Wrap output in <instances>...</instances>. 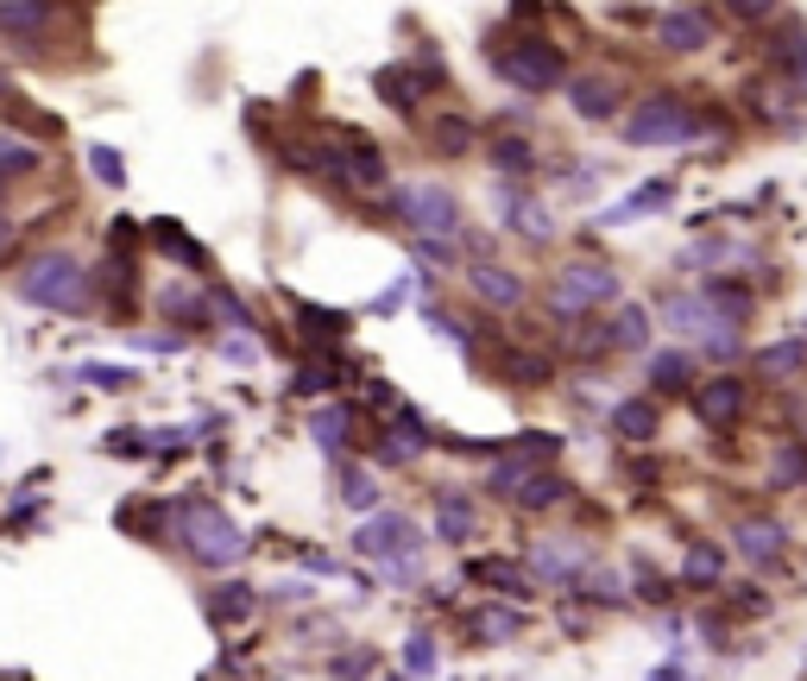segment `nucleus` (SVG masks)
<instances>
[{"mask_svg": "<svg viewBox=\"0 0 807 681\" xmlns=\"http://www.w3.org/2000/svg\"><path fill=\"white\" fill-rule=\"evenodd\" d=\"M429 442H435V435H429V423L417 417V410H410V404H398V410H391V423H378L366 449H373L378 467H410V461H417Z\"/></svg>", "mask_w": 807, "mask_h": 681, "instance_id": "obj_12", "label": "nucleus"}, {"mask_svg": "<svg viewBox=\"0 0 807 681\" xmlns=\"http://www.w3.org/2000/svg\"><path fill=\"white\" fill-rule=\"evenodd\" d=\"M151 247L164 252V259H177L183 272H208V247L190 240V227L183 222H151Z\"/></svg>", "mask_w": 807, "mask_h": 681, "instance_id": "obj_32", "label": "nucleus"}, {"mask_svg": "<svg viewBox=\"0 0 807 681\" xmlns=\"http://www.w3.org/2000/svg\"><path fill=\"white\" fill-rule=\"evenodd\" d=\"M738 561H751V568H776L782 555H788V524L770 518V511H751V518H731V543H726Z\"/></svg>", "mask_w": 807, "mask_h": 681, "instance_id": "obj_13", "label": "nucleus"}, {"mask_svg": "<svg viewBox=\"0 0 807 681\" xmlns=\"http://www.w3.org/2000/svg\"><path fill=\"white\" fill-rule=\"evenodd\" d=\"M467 580H479V587H499V593H530V575L524 561H511V555H479V561H467Z\"/></svg>", "mask_w": 807, "mask_h": 681, "instance_id": "obj_39", "label": "nucleus"}, {"mask_svg": "<svg viewBox=\"0 0 807 681\" xmlns=\"http://www.w3.org/2000/svg\"><path fill=\"white\" fill-rule=\"evenodd\" d=\"M568 107H575L580 121H612L618 107H625V82L618 76H575L568 82Z\"/></svg>", "mask_w": 807, "mask_h": 681, "instance_id": "obj_22", "label": "nucleus"}, {"mask_svg": "<svg viewBox=\"0 0 807 681\" xmlns=\"http://www.w3.org/2000/svg\"><path fill=\"white\" fill-rule=\"evenodd\" d=\"M656 429H662V410H656V398H625L612 404V435H625V442H656Z\"/></svg>", "mask_w": 807, "mask_h": 681, "instance_id": "obj_33", "label": "nucleus"}, {"mask_svg": "<svg viewBox=\"0 0 807 681\" xmlns=\"http://www.w3.org/2000/svg\"><path fill=\"white\" fill-rule=\"evenodd\" d=\"M45 25H70V7H57V0H0V32L13 38V45H38L50 38Z\"/></svg>", "mask_w": 807, "mask_h": 681, "instance_id": "obj_17", "label": "nucleus"}, {"mask_svg": "<svg viewBox=\"0 0 807 681\" xmlns=\"http://www.w3.org/2000/svg\"><path fill=\"white\" fill-rule=\"evenodd\" d=\"M89 171H95L101 190H126V158L114 146H89Z\"/></svg>", "mask_w": 807, "mask_h": 681, "instance_id": "obj_46", "label": "nucleus"}, {"mask_svg": "<svg viewBox=\"0 0 807 681\" xmlns=\"http://www.w3.org/2000/svg\"><path fill=\"white\" fill-rule=\"evenodd\" d=\"M726 543L719 536H694L687 549H681V587H694V593H706V587H719L726 580Z\"/></svg>", "mask_w": 807, "mask_h": 681, "instance_id": "obj_23", "label": "nucleus"}, {"mask_svg": "<svg viewBox=\"0 0 807 681\" xmlns=\"http://www.w3.org/2000/svg\"><path fill=\"white\" fill-rule=\"evenodd\" d=\"M656 316L669 322V334H681V341H687V353L706 348L713 360H731V353L745 348V341H738V328H731L726 316L701 297V284H694V291H662Z\"/></svg>", "mask_w": 807, "mask_h": 681, "instance_id": "obj_7", "label": "nucleus"}, {"mask_svg": "<svg viewBox=\"0 0 807 681\" xmlns=\"http://www.w3.org/2000/svg\"><path fill=\"white\" fill-rule=\"evenodd\" d=\"M366 669H373V650H348V656H341V662H334V676H341V681L366 676Z\"/></svg>", "mask_w": 807, "mask_h": 681, "instance_id": "obj_50", "label": "nucleus"}, {"mask_svg": "<svg viewBox=\"0 0 807 681\" xmlns=\"http://www.w3.org/2000/svg\"><path fill=\"white\" fill-rule=\"evenodd\" d=\"M807 373V334H788V341H770L757 348V378L776 385V378H802Z\"/></svg>", "mask_w": 807, "mask_h": 681, "instance_id": "obj_31", "label": "nucleus"}, {"mask_svg": "<svg viewBox=\"0 0 807 681\" xmlns=\"http://www.w3.org/2000/svg\"><path fill=\"white\" fill-rule=\"evenodd\" d=\"M309 435H316V449L328 454V461H348V442H353V404H328V410H316L309 417Z\"/></svg>", "mask_w": 807, "mask_h": 681, "instance_id": "obj_30", "label": "nucleus"}, {"mask_svg": "<svg viewBox=\"0 0 807 681\" xmlns=\"http://www.w3.org/2000/svg\"><path fill=\"white\" fill-rule=\"evenodd\" d=\"M7 234H13V222H7V208H0V247H7Z\"/></svg>", "mask_w": 807, "mask_h": 681, "instance_id": "obj_54", "label": "nucleus"}, {"mask_svg": "<svg viewBox=\"0 0 807 681\" xmlns=\"http://www.w3.org/2000/svg\"><path fill=\"white\" fill-rule=\"evenodd\" d=\"M303 568H309V575H341V561H334V555H322V549L303 555Z\"/></svg>", "mask_w": 807, "mask_h": 681, "instance_id": "obj_52", "label": "nucleus"}, {"mask_svg": "<svg viewBox=\"0 0 807 681\" xmlns=\"http://www.w3.org/2000/svg\"><path fill=\"white\" fill-rule=\"evenodd\" d=\"M404 669H410V676H435V631H410V644H404Z\"/></svg>", "mask_w": 807, "mask_h": 681, "instance_id": "obj_47", "label": "nucleus"}, {"mask_svg": "<svg viewBox=\"0 0 807 681\" xmlns=\"http://www.w3.org/2000/svg\"><path fill=\"white\" fill-rule=\"evenodd\" d=\"M492 373L504 378V385H530V391H536V385H549L555 378V366H549V353H530L524 341H492Z\"/></svg>", "mask_w": 807, "mask_h": 681, "instance_id": "obj_21", "label": "nucleus"}, {"mask_svg": "<svg viewBox=\"0 0 807 681\" xmlns=\"http://www.w3.org/2000/svg\"><path fill=\"white\" fill-rule=\"evenodd\" d=\"M795 82H807V57H802V64H795Z\"/></svg>", "mask_w": 807, "mask_h": 681, "instance_id": "obj_55", "label": "nucleus"}, {"mask_svg": "<svg viewBox=\"0 0 807 681\" xmlns=\"http://www.w3.org/2000/svg\"><path fill=\"white\" fill-rule=\"evenodd\" d=\"M474 146H479V126L467 114H435L429 121V151L435 158H467Z\"/></svg>", "mask_w": 807, "mask_h": 681, "instance_id": "obj_38", "label": "nucleus"}, {"mask_svg": "<svg viewBox=\"0 0 807 681\" xmlns=\"http://www.w3.org/2000/svg\"><path fill=\"white\" fill-rule=\"evenodd\" d=\"M158 309H164L171 322H183V328H202L208 316H215L208 291H202V284H190V277H171V284L158 291Z\"/></svg>", "mask_w": 807, "mask_h": 681, "instance_id": "obj_28", "label": "nucleus"}, {"mask_svg": "<svg viewBox=\"0 0 807 681\" xmlns=\"http://www.w3.org/2000/svg\"><path fill=\"white\" fill-rule=\"evenodd\" d=\"M385 208H391L417 240H448V234H461V196H454L448 183H391Z\"/></svg>", "mask_w": 807, "mask_h": 681, "instance_id": "obj_8", "label": "nucleus"}, {"mask_svg": "<svg viewBox=\"0 0 807 681\" xmlns=\"http://www.w3.org/2000/svg\"><path fill=\"white\" fill-rule=\"evenodd\" d=\"M486 164H492L504 183H530V171H536V146H530L524 133H499V139H486Z\"/></svg>", "mask_w": 807, "mask_h": 681, "instance_id": "obj_29", "label": "nucleus"}, {"mask_svg": "<svg viewBox=\"0 0 807 681\" xmlns=\"http://www.w3.org/2000/svg\"><path fill=\"white\" fill-rule=\"evenodd\" d=\"M221 360H234V366H252V348H247V341H221Z\"/></svg>", "mask_w": 807, "mask_h": 681, "instance_id": "obj_53", "label": "nucleus"}, {"mask_svg": "<svg viewBox=\"0 0 807 681\" xmlns=\"http://www.w3.org/2000/svg\"><path fill=\"white\" fill-rule=\"evenodd\" d=\"M605 334H612V353H650L656 322H650V309H644V303H625V309L605 322Z\"/></svg>", "mask_w": 807, "mask_h": 681, "instance_id": "obj_37", "label": "nucleus"}, {"mask_svg": "<svg viewBox=\"0 0 807 681\" xmlns=\"http://www.w3.org/2000/svg\"><path fill=\"white\" fill-rule=\"evenodd\" d=\"M171 530H177V543H183V555H190L196 568H234V561L252 549V536L227 518V504L202 499V492L171 499Z\"/></svg>", "mask_w": 807, "mask_h": 681, "instance_id": "obj_2", "label": "nucleus"}, {"mask_svg": "<svg viewBox=\"0 0 807 681\" xmlns=\"http://www.w3.org/2000/svg\"><path fill=\"white\" fill-rule=\"evenodd\" d=\"M618 272L605 265V259H568V265H555L549 277V309L561 316V322L575 328V322H593V309H605V303H618Z\"/></svg>", "mask_w": 807, "mask_h": 681, "instance_id": "obj_5", "label": "nucleus"}, {"mask_svg": "<svg viewBox=\"0 0 807 681\" xmlns=\"http://www.w3.org/2000/svg\"><path fill=\"white\" fill-rule=\"evenodd\" d=\"M593 561V543L587 536H543V543H530V580H543V587H580V568Z\"/></svg>", "mask_w": 807, "mask_h": 681, "instance_id": "obj_11", "label": "nucleus"}, {"mask_svg": "<svg viewBox=\"0 0 807 681\" xmlns=\"http://www.w3.org/2000/svg\"><path fill=\"white\" fill-rule=\"evenodd\" d=\"M687 404H694V417H701L713 435H731V429L745 423V410H751V385L738 373H713L687 391Z\"/></svg>", "mask_w": 807, "mask_h": 681, "instance_id": "obj_9", "label": "nucleus"}, {"mask_svg": "<svg viewBox=\"0 0 807 681\" xmlns=\"http://www.w3.org/2000/svg\"><path fill=\"white\" fill-rule=\"evenodd\" d=\"M328 467L341 474V499H348L353 511H366V518H373V511H385V504H378V486H373V474H366L360 461H328Z\"/></svg>", "mask_w": 807, "mask_h": 681, "instance_id": "obj_42", "label": "nucleus"}, {"mask_svg": "<svg viewBox=\"0 0 807 681\" xmlns=\"http://www.w3.org/2000/svg\"><path fill=\"white\" fill-rule=\"evenodd\" d=\"M291 316H297V334H303V348H316V353H334V348H348V334H353V316H348V309H322V303H297Z\"/></svg>", "mask_w": 807, "mask_h": 681, "instance_id": "obj_18", "label": "nucleus"}, {"mask_svg": "<svg viewBox=\"0 0 807 681\" xmlns=\"http://www.w3.org/2000/svg\"><path fill=\"white\" fill-rule=\"evenodd\" d=\"M391 681H404V676H391Z\"/></svg>", "mask_w": 807, "mask_h": 681, "instance_id": "obj_56", "label": "nucleus"}, {"mask_svg": "<svg viewBox=\"0 0 807 681\" xmlns=\"http://www.w3.org/2000/svg\"><path fill=\"white\" fill-rule=\"evenodd\" d=\"M467 284H474L479 303H492V309H524L530 284L511 265H499V259H479V265H467Z\"/></svg>", "mask_w": 807, "mask_h": 681, "instance_id": "obj_20", "label": "nucleus"}, {"mask_svg": "<svg viewBox=\"0 0 807 681\" xmlns=\"http://www.w3.org/2000/svg\"><path fill=\"white\" fill-rule=\"evenodd\" d=\"M423 524L417 518H404V511H373L366 524L353 530V555H366L378 561V575L391 580H417V555H423Z\"/></svg>", "mask_w": 807, "mask_h": 681, "instance_id": "obj_6", "label": "nucleus"}, {"mask_svg": "<svg viewBox=\"0 0 807 681\" xmlns=\"http://www.w3.org/2000/svg\"><path fill=\"white\" fill-rule=\"evenodd\" d=\"M650 385L662 391V398H675L681 385L694 391V353H687V348H662V353H650Z\"/></svg>", "mask_w": 807, "mask_h": 681, "instance_id": "obj_40", "label": "nucleus"}, {"mask_svg": "<svg viewBox=\"0 0 807 681\" xmlns=\"http://www.w3.org/2000/svg\"><path fill=\"white\" fill-rule=\"evenodd\" d=\"M802 486H807V442L782 435L770 449V492H802Z\"/></svg>", "mask_w": 807, "mask_h": 681, "instance_id": "obj_34", "label": "nucleus"}, {"mask_svg": "<svg viewBox=\"0 0 807 681\" xmlns=\"http://www.w3.org/2000/svg\"><path fill=\"white\" fill-rule=\"evenodd\" d=\"M95 284L114 297V316H126V309L139 303V272H133V259H121V252H114V259L95 272Z\"/></svg>", "mask_w": 807, "mask_h": 681, "instance_id": "obj_41", "label": "nucleus"}, {"mask_svg": "<svg viewBox=\"0 0 807 681\" xmlns=\"http://www.w3.org/2000/svg\"><path fill=\"white\" fill-rule=\"evenodd\" d=\"M13 297L32 303V309H50V316H95L101 284H95V265H82L64 247H45V252H25L13 265Z\"/></svg>", "mask_w": 807, "mask_h": 681, "instance_id": "obj_1", "label": "nucleus"}, {"mask_svg": "<svg viewBox=\"0 0 807 681\" xmlns=\"http://www.w3.org/2000/svg\"><path fill=\"white\" fill-rule=\"evenodd\" d=\"M701 297L713 303L731 328H745V322H751V309H757V297H751V284H745V277H706Z\"/></svg>", "mask_w": 807, "mask_h": 681, "instance_id": "obj_35", "label": "nucleus"}, {"mask_svg": "<svg viewBox=\"0 0 807 681\" xmlns=\"http://www.w3.org/2000/svg\"><path fill=\"white\" fill-rule=\"evenodd\" d=\"M435 536L442 543H474L479 536V499L467 486H442L435 492Z\"/></svg>", "mask_w": 807, "mask_h": 681, "instance_id": "obj_19", "label": "nucleus"}, {"mask_svg": "<svg viewBox=\"0 0 807 681\" xmlns=\"http://www.w3.org/2000/svg\"><path fill=\"white\" fill-rule=\"evenodd\" d=\"M492 76H499L504 89H518V95H549L561 82H575L568 76V50L555 45L549 32H518V38H504L492 50Z\"/></svg>", "mask_w": 807, "mask_h": 681, "instance_id": "obj_3", "label": "nucleus"}, {"mask_svg": "<svg viewBox=\"0 0 807 681\" xmlns=\"http://www.w3.org/2000/svg\"><path fill=\"white\" fill-rule=\"evenodd\" d=\"M208 618L215 625H247L252 612H259V593H252L247 580H221V587H208Z\"/></svg>", "mask_w": 807, "mask_h": 681, "instance_id": "obj_36", "label": "nucleus"}, {"mask_svg": "<svg viewBox=\"0 0 807 681\" xmlns=\"http://www.w3.org/2000/svg\"><path fill=\"white\" fill-rule=\"evenodd\" d=\"M492 196H499V215H504V227H511L518 240H530V247H549V240H555L549 202L530 196V183H499Z\"/></svg>", "mask_w": 807, "mask_h": 681, "instance_id": "obj_14", "label": "nucleus"}, {"mask_svg": "<svg viewBox=\"0 0 807 681\" xmlns=\"http://www.w3.org/2000/svg\"><path fill=\"white\" fill-rule=\"evenodd\" d=\"M467 631H474L479 644H511V637H524V631H530V618H524V605L479 600L474 612H467Z\"/></svg>", "mask_w": 807, "mask_h": 681, "instance_id": "obj_25", "label": "nucleus"}, {"mask_svg": "<svg viewBox=\"0 0 807 681\" xmlns=\"http://www.w3.org/2000/svg\"><path fill=\"white\" fill-rule=\"evenodd\" d=\"M373 95L385 101V107H391V114H404V121H410V114H417V107H423V95H429V82L417 70H410V64H385V70L373 76Z\"/></svg>", "mask_w": 807, "mask_h": 681, "instance_id": "obj_24", "label": "nucleus"}, {"mask_svg": "<svg viewBox=\"0 0 807 681\" xmlns=\"http://www.w3.org/2000/svg\"><path fill=\"white\" fill-rule=\"evenodd\" d=\"M669 202H675V183H669V177H650L644 190H630L625 202H612L600 222H605V227H625V222H644V215H662Z\"/></svg>", "mask_w": 807, "mask_h": 681, "instance_id": "obj_27", "label": "nucleus"}, {"mask_svg": "<svg viewBox=\"0 0 807 681\" xmlns=\"http://www.w3.org/2000/svg\"><path fill=\"white\" fill-rule=\"evenodd\" d=\"M82 378H95L101 391H126V385H139V378H133V366H101V360H89V366H82Z\"/></svg>", "mask_w": 807, "mask_h": 681, "instance_id": "obj_49", "label": "nucleus"}, {"mask_svg": "<svg viewBox=\"0 0 807 681\" xmlns=\"http://www.w3.org/2000/svg\"><path fill=\"white\" fill-rule=\"evenodd\" d=\"M297 391H303V398H322V391H334V366H328V360L297 366Z\"/></svg>", "mask_w": 807, "mask_h": 681, "instance_id": "obj_48", "label": "nucleus"}, {"mask_svg": "<svg viewBox=\"0 0 807 681\" xmlns=\"http://www.w3.org/2000/svg\"><path fill=\"white\" fill-rule=\"evenodd\" d=\"M32 171H38V146H25L20 133H0V183L32 177Z\"/></svg>", "mask_w": 807, "mask_h": 681, "instance_id": "obj_43", "label": "nucleus"}, {"mask_svg": "<svg viewBox=\"0 0 807 681\" xmlns=\"http://www.w3.org/2000/svg\"><path fill=\"white\" fill-rule=\"evenodd\" d=\"M133 348H146V353H177V348H183V334H133Z\"/></svg>", "mask_w": 807, "mask_h": 681, "instance_id": "obj_51", "label": "nucleus"}, {"mask_svg": "<svg viewBox=\"0 0 807 681\" xmlns=\"http://www.w3.org/2000/svg\"><path fill=\"white\" fill-rule=\"evenodd\" d=\"M171 524V504H121V530H139L146 543H158Z\"/></svg>", "mask_w": 807, "mask_h": 681, "instance_id": "obj_44", "label": "nucleus"}, {"mask_svg": "<svg viewBox=\"0 0 807 681\" xmlns=\"http://www.w3.org/2000/svg\"><path fill=\"white\" fill-rule=\"evenodd\" d=\"M650 25H656V45L662 50H706L719 38V13L713 7H662Z\"/></svg>", "mask_w": 807, "mask_h": 681, "instance_id": "obj_15", "label": "nucleus"}, {"mask_svg": "<svg viewBox=\"0 0 807 681\" xmlns=\"http://www.w3.org/2000/svg\"><path fill=\"white\" fill-rule=\"evenodd\" d=\"M745 101H751L757 121L802 126V82H795V76H751V82H745Z\"/></svg>", "mask_w": 807, "mask_h": 681, "instance_id": "obj_16", "label": "nucleus"}, {"mask_svg": "<svg viewBox=\"0 0 807 681\" xmlns=\"http://www.w3.org/2000/svg\"><path fill=\"white\" fill-rule=\"evenodd\" d=\"M328 183H341V190H385V183H391V164H385V151H378L373 139H360L353 126H341Z\"/></svg>", "mask_w": 807, "mask_h": 681, "instance_id": "obj_10", "label": "nucleus"}, {"mask_svg": "<svg viewBox=\"0 0 807 681\" xmlns=\"http://www.w3.org/2000/svg\"><path fill=\"white\" fill-rule=\"evenodd\" d=\"M719 259H745V240H694V247H681V265H719Z\"/></svg>", "mask_w": 807, "mask_h": 681, "instance_id": "obj_45", "label": "nucleus"}, {"mask_svg": "<svg viewBox=\"0 0 807 681\" xmlns=\"http://www.w3.org/2000/svg\"><path fill=\"white\" fill-rule=\"evenodd\" d=\"M706 133V114L694 101L669 95V89H650L644 101H630L625 107V146H687V139H701Z\"/></svg>", "mask_w": 807, "mask_h": 681, "instance_id": "obj_4", "label": "nucleus"}, {"mask_svg": "<svg viewBox=\"0 0 807 681\" xmlns=\"http://www.w3.org/2000/svg\"><path fill=\"white\" fill-rule=\"evenodd\" d=\"M568 499H575V486L555 474V467H530V474L518 479V492H511L518 511H555V504H568Z\"/></svg>", "mask_w": 807, "mask_h": 681, "instance_id": "obj_26", "label": "nucleus"}]
</instances>
